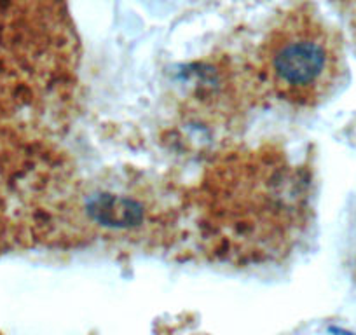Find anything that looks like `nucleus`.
<instances>
[{
	"instance_id": "obj_3",
	"label": "nucleus",
	"mask_w": 356,
	"mask_h": 335,
	"mask_svg": "<svg viewBox=\"0 0 356 335\" xmlns=\"http://www.w3.org/2000/svg\"><path fill=\"white\" fill-rule=\"evenodd\" d=\"M6 232V206H4V199L0 196V239L4 238Z\"/></svg>"
},
{
	"instance_id": "obj_2",
	"label": "nucleus",
	"mask_w": 356,
	"mask_h": 335,
	"mask_svg": "<svg viewBox=\"0 0 356 335\" xmlns=\"http://www.w3.org/2000/svg\"><path fill=\"white\" fill-rule=\"evenodd\" d=\"M342 11H344L346 19H348L349 30L356 40V0H339Z\"/></svg>"
},
{
	"instance_id": "obj_4",
	"label": "nucleus",
	"mask_w": 356,
	"mask_h": 335,
	"mask_svg": "<svg viewBox=\"0 0 356 335\" xmlns=\"http://www.w3.org/2000/svg\"><path fill=\"white\" fill-rule=\"evenodd\" d=\"M346 335H349V334H346Z\"/></svg>"
},
{
	"instance_id": "obj_1",
	"label": "nucleus",
	"mask_w": 356,
	"mask_h": 335,
	"mask_svg": "<svg viewBox=\"0 0 356 335\" xmlns=\"http://www.w3.org/2000/svg\"><path fill=\"white\" fill-rule=\"evenodd\" d=\"M259 58L267 86L297 107L325 104L346 77L341 35L309 4L289 9L276 19Z\"/></svg>"
}]
</instances>
